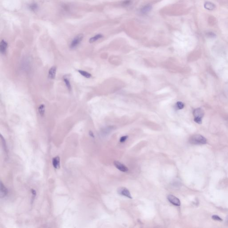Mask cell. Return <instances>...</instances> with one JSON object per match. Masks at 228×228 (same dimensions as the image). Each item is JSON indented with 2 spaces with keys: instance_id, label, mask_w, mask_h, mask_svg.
<instances>
[{
  "instance_id": "obj_9",
  "label": "cell",
  "mask_w": 228,
  "mask_h": 228,
  "mask_svg": "<svg viewBox=\"0 0 228 228\" xmlns=\"http://www.w3.org/2000/svg\"><path fill=\"white\" fill-rule=\"evenodd\" d=\"M7 47L8 43L5 41L2 40L0 43V51L2 54H4L6 53Z\"/></svg>"
},
{
  "instance_id": "obj_7",
  "label": "cell",
  "mask_w": 228,
  "mask_h": 228,
  "mask_svg": "<svg viewBox=\"0 0 228 228\" xmlns=\"http://www.w3.org/2000/svg\"><path fill=\"white\" fill-rule=\"evenodd\" d=\"M193 115L194 118H200L202 119L204 116L203 110L200 108L196 109L193 112Z\"/></svg>"
},
{
  "instance_id": "obj_4",
  "label": "cell",
  "mask_w": 228,
  "mask_h": 228,
  "mask_svg": "<svg viewBox=\"0 0 228 228\" xmlns=\"http://www.w3.org/2000/svg\"><path fill=\"white\" fill-rule=\"evenodd\" d=\"M118 192L119 194L121 195L124 196L126 197H128L130 199L132 198V196L131 195L130 192L129 190L124 187L120 188L118 190Z\"/></svg>"
},
{
  "instance_id": "obj_1",
  "label": "cell",
  "mask_w": 228,
  "mask_h": 228,
  "mask_svg": "<svg viewBox=\"0 0 228 228\" xmlns=\"http://www.w3.org/2000/svg\"><path fill=\"white\" fill-rule=\"evenodd\" d=\"M189 142L193 144H206L207 140L203 136L197 134L191 136L189 139Z\"/></svg>"
},
{
  "instance_id": "obj_17",
  "label": "cell",
  "mask_w": 228,
  "mask_h": 228,
  "mask_svg": "<svg viewBox=\"0 0 228 228\" xmlns=\"http://www.w3.org/2000/svg\"><path fill=\"white\" fill-rule=\"evenodd\" d=\"M177 108L178 109H182L184 107V104L181 102H178L176 104Z\"/></svg>"
},
{
  "instance_id": "obj_21",
  "label": "cell",
  "mask_w": 228,
  "mask_h": 228,
  "mask_svg": "<svg viewBox=\"0 0 228 228\" xmlns=\"http://www.w3.org/2000/svg\"><path fill=\"white\" fill-rule=\"evenodd\" d=\"M127 138H128V136H126H126H123L122 137L120 138V142L121 143H123L125 141H126Z\"/></svg>"
},
{
  "instance_id": "obj_19",
  "label": "cell",
  "mask_w": 228,
  "mask_h": 228,
  "mask_svg": "<svg viewBox=\"0 0 228 228\" xmlns=\"http://www.w3.org/2000/svg\"><path fill=\"white\" fill-rule=\"evenodd\" d=\"M132 3V2L131 0H125L124 2H123V5L124 6H128L129 5H130Z\"/></svg>"
},
{
  "instance_id": "obj_23",
  "label": "cell",
  "mask_w": 228,
  "mask_h": 228,
  "mask_svg": "<svg viewBox=\"0 0 228 228\" xmlns=\"http://www.w3.org/2000/svg\"><path fill=\"white\" fill-rule=\"evenodd\" d=\"M207 35H208V37H215L216 36V34H215L214 33H213V32H209V33H208L207 34Z\"/></svg>"
},
{
  "instance_id": "obj_18",
  "label": "cell",
  "mask_w": 228,
  "mask_h": 228,
  "mask_svg": "<svg viewBox=\"0 0 228 228\" xmlns=\"http://www.w3.org/2000/svg\"><path fill=\"white\" fill-rule=\"evenodd\" d=\"M29 8H30V9H31V10L35 11L37 9V5L36 4H35V3L34 4H32L30 5Z\"/></svg>"
},
{
  "instance_id": "obj_12",
  "label": "cell",
  "mask_w": 228,
  "mask_h": 228,
  "mask_svg": "<svg viewBox=\"0 0 228 228\" xmlns=\"http://www.w3.org/2000/svg\"><path fill=\"white\" fill-rule=\"evenodd\" d=\"M102 37H103V35H102V34H97L96 35H95V36H94L93 37L90 38V40H89V42L90 43H92L96 42V41L99 40V39H100L101 38H102Z\"/></svg>"
},
{
  "instance_id": "obj_20",
  "label": "cell",
  "mask_w": 228,
  "mask_h": 228,
  "mask_svg": "<svg viewBox=\"0 0 228 228\" xmlns=\"http://www.w3.org/2000/svg\"><path fill=\"white\" fill-rule=\"evenodd\" d=\"M212 217V218H213V220H214L220 221V222H222V219L220 217L217 216V215H213Z\"/></svg>"
},
{
  "instance_id": "obj_13",
  "label": "cell",
  "mask_w": 228,
  "mask_h": 228,
  "mask_svg": "<svg viewBox=\"0 0 228 228\" xmlns=\"http://www.w3.org/2000/svg\"><path fill=\"white\" fill-rule=\"evenodd\" d=\"M1 195L2 197H4L7 194L8 191H7V188L5 187L2 182H1Z\"/></svg>"
},
{
  "instance_id": "obj_6",
  "label": "cell",
  "mask_w": 228,
  "mask_h": 228,
  "mask_svg": "<svg viewBox=\"0 0 228 228\" xmlns=\"http://www.w3.org/2000/svg\"><path fill=\"white\" fill-rule=\"evenodd\" d=\"M152 9V6L150 4H147L143 6V7L141 8L140 9V12L141 14L146 15L148 14Z\"/></svg>"
},
{
  "instance_id": "obj_16",
  "label": "cell",
  "mask_w": 228,
  "mask_h": 228,
  "mask_svg": "<svg viewBox=\"0 0 228 228\" xmlns=\"http://www.w3.org/2000/svg\"><path fill=\"white\" fill-rule=\"evenodd\" d=\"M63 80L64 82L65 83V85L67 87V88L70 91L71 89V84H70V80H69L68 78H67V77H64Z\"/></svg>"
},
{
  "instance_id": "obj_15",
  "label": "cell",
  "mask_w": 228,
  "mask_h": 228,
  "mask_svg": "<svg viewBox=\"0 0 228 228\" xmlns=\"http://www.w3.org/2000/svg\"><path fill=\"white\" fill-rule=\"evenodd\" d=\"M78 72H79L80 75L84 77L85 78H90L92 77V75L90 73H88V72L86 71L83 70H79Z\"/></svg>"
},
{
  "instance_id": "obj_5",
  "label": "cell",
  "mask_w": 228,
  "mask_h": 228,
  "mask_svg": "<svg viewBox=\"0 0 228 228\" xmlns=\"http://www.w3.org/2000/svg\"><path fill=\"white\" fill-rule=\"evenodd\" d=\"M114 164L115 165V167L121 172H126L128 170V169L126 166H125L124 165H123V164H122L120 162L115 161L114 162Z\"/></svg>"
},
{
  "instance_id": "obj_24",
  "label": "cell",
  "mask_w": 228,
  "mask_h": 228,
  "mask_svg": "<svg viewBox=\"0 0 228 228\" xmlns=\"http://www.w3.org/2000/svg\"><path fill=\"white\" fill-rule=\"evenodd\" d=\"M90 135L94 137V135H93V133H92V132H90Z\"/></svg>"
},
{
  "instance_id": "obj_3",
  "label": "cell",
  "mask_w": 228,
  "mask_h": 228,
  "mask_svg": "<svg viewBox=\"0 0 228 228\" xmlns=\"http://www.w3.org/2000/svg\"><path fill=\"white\" fill-rule=\"evenodd\" d=\"M167 198L168 201L173 205L177 206H180L181 204L180 200L178 198L175 197V196L172 195H169L168 196Z\"/></svg>"
},
{
  "instance_id": "obj_8",
  "label": "cell",
  "mask_w": 228,
  "mask_h": 228,
  "mask_svg": "<svg viewBox=\"0 0 228 228\" xmlns=\"http://www.w3.org/2000/svg\"><path fill=\"white\" fill-rule=\"evenodd\" d=\"M56 71H57V68L55 66H53L50 69V70H49L48 76L50 79H55L56 76Z\"/></svg>"
},
{
  "instance_id": "obj_2",
  "label": "cell",
  "mask_w": 228,
  "mask_h": 228,
  "mask_svg": "<svg viewBox=\"0 0 228 228\" xmlns=\"http://www.w3.org/2000/svg\"><path fill=\"white\" fill-rule=\"evenodd\" d=\"M83 38V35L79 34L75 37L70 44V48L71 49H74L79 45Z\"/></svg>"
},
{
  "instance_id": "obj_22",
  "label": "cell",
  "mask_w": 228,
  "mask_h": 228,
  "mask_svg": "<svg viewBox=\"0 0 228 228\" xmlns=\"http://www.w3.org/2000/svg\"><path fill=\"white\" fill-rule=\"evenodd\" d=\"M202 119L200 118H194V121L196 123H197L198 124H201L202 123Z\"/></svg>"
},
{
  "instance_id": "obj_11",
  "label": "cell",
  "mask_w": 228,
  "mask_h": 228,
  "mask_svg": "<svg viewBox=\"0 0 228 228\" xmlns=\"http://www.w3.org/2000/svg\"><path fill=\"white\" fill-rule=\"evenodd\" d=\"M53 165L55 168H58L60 167V159L59 157H56L53 159Z\"/></svg>"
},
{
  "instance_id": "obj_10",
  "label": "cell",
  "mask_w": 228,
  "mask_h": 228,
  "mask_svg": "<svg viewBox=\"0 0 228 228\" xmlns=\"http://www.w3.org/2000/svg\"><path fill=\"white\" fill-rule=\"evenodd\" d=\"M204 7L208 10L212 11L215 9V8H216V6L213 3L210 2H207L204 4Z\"/></svg>"
},
{
  "instance_id": "obj_14",
  "label": "cell",
  "mask_w": 228,
  "mask_h": 228,
  "mask_svg": "<svg viewBox=\"0 0 228 228\" xmlns=\"http://www.w3.org/2000/svg\"><path fill=\"white\" fill-rule=\"evenodd\" d=\"M45 107L44 104H41L38 107V112L41 116H43L45 113Z\"/></svg>"
}]
</instances>
